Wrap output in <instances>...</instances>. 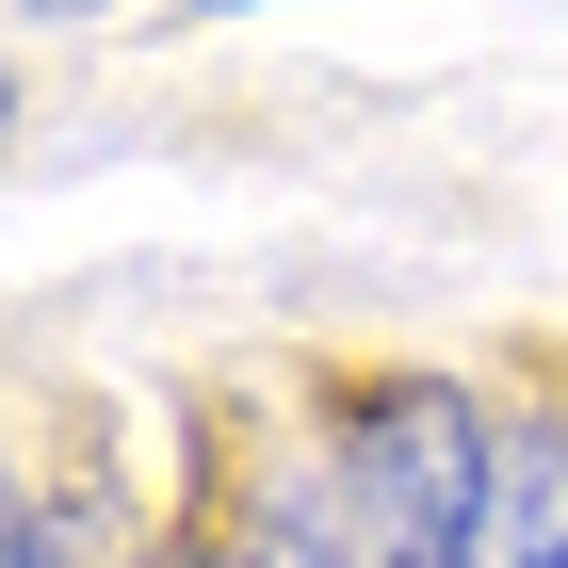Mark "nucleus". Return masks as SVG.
Instances as JSON below:
<instances>
[{
    "mask_svg": "<svg viewBox=\"0 0 568 568\" xmlns=\"http://www.w3.org/2000/svg\"><path fill=\"white\" fill-rule=\"evenodd\" d=\"M17 17H82V0H17Z\"/></svg>",
    "mask_w": 568,
    "mask_h": 568,
    "instance_id": "nucleus-6",
    "label": "nucleus"
},
{
    "mask_svg": "<svg viewBox=\"0 0 568 568\" xmlns=\"http://www.w3.org/2000/svg\"><path fill=\"white\" fill-rule=\"evenodd\" d=\"M244 568H374L342 471H261V487H244Z\"/></svg>",
    "mask_w": 568,
    "mask_h": 568,
    "instance_id": "nucleus-3",
    "label": "nucleus"
},
{
    "mask_svg": "<svg viewBox=\"0 0 568 568\" xmlns=\"http://www.w3.org/2000/svg\"><path fill=\"white\" fill-rule=\"evenodd\" d=\"M455 568H568V423H552V406H536V423H504Z\"/></svg>",
    "mask_w": 568,
    "mask_h": 568,
    "instance_id": "nucleus-2",
    "label": "nucleus"
},
{
    "mask_svg": "<svg viewBox=\"0 0 568 568\" xmlns=\"http://www.w3.org/2000/svg\"><path fill=\"white\" fill-rule=\"evenodd\" d=\"M487 455H504V423H487L455 374H390V390L342 406V504L357 536H374V568H455V536H471L487 504Z\"/></svg>",
    "mask_w": 568,
    "mask_h": 568,
    "instance_id": "nucleus-1",
    "label": "nucleus"
},
{
    "mask_svg": "<svg viewBox=\"0 0 568 568\" xmlns=\"http://www.w3.org/2000/svg\"><path fill=\"white\" fill-rule=\"evenodd\" d=\"M17 568H82V520H65L49 487H17Z\"/></svg>",
    "mask_w": 568,
    "mask_h": 568,
    "instance_id": "nucleus-4",
    "label": "nucleus"
},
{
    "mask_svg": "<svg viewBox=\"0 0 568 568\" xmlns=\"http://www.w3.org/2000/svg\"><path fill=\"white\" fill-rule=\"evenodd\" d=\"M212 17H227V0H212Z\"/></svg>",
    "mask_w": 568,
    "mask_h": 568,
    "instance_id": "nucleus-7",
    "label": "nucleus"
},
{
    "mask_svg": "<svg viewBox=\"0 0 568 568\" xmlns=\"http://www.w3.org/2000/svg\"><path fill=\"white\" fill-rule=\"evenodd\" d=\"M163 568H244V552H163Z\"/></svg>",
    "mask_w": 568,
    "mask_h": 568,
    "instance_id": "nucleus-5",
    "label": "nucleus"
}]
</instances>
